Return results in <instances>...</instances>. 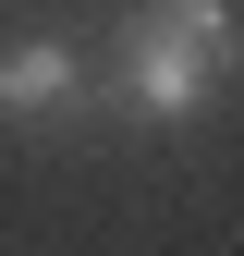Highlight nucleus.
Wrapping results in <instances>:
<instances>
[{"mask_svg":"<svg viewBox=\"0 0 244 256\" xmlns=\"http://www.w3.org/2000/svg\"><path fill=\"white\" fill-rule=\"evenodd\" d=\"M86 98H98V74H86V49L61 37V24L0 37V122H12V134H49V122H74Z\"/></svg>","mask_w":244,"mask_h":256,"instance_id":"2","label":"nucleus"},{"mask_svg":"<svg viewBox=\"0 0 244 256\" xmlns=\"http://www.w3.org/2000/svg\"><path fill=\"white\" fill-rule=\"evenodd\" d=\"M232 74H244V12L232 0H134L122 37H110L98 98L122 122H146V134H183V122H208L232 98Z\"/></svg>","mask_w":244,"mask_h":256,"instance_id":"1","label":"nucleus"}]
</instances>
